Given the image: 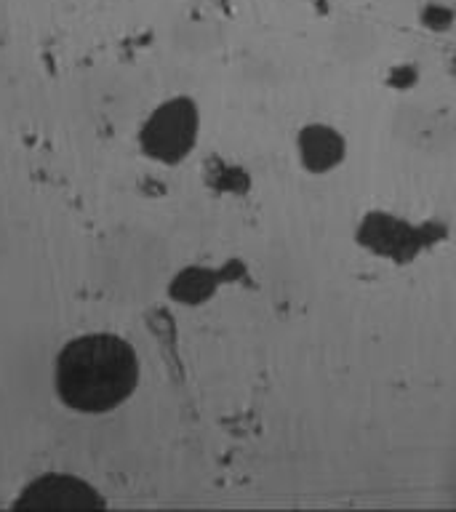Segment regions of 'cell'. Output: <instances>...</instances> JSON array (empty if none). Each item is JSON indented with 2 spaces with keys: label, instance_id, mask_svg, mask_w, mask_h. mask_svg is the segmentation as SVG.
Returning a JSON list of instances; mask_svg holds the SVG:
<instances>
[{
  "label": "cell",
  "instance_id": "1",
  "mask_svg": "<svg viewBox=\"0 0 456 512\" xmlns=\"http://www.w3.org/2000/svg\"><path fill=\"white\" fill-rule=\"evenodd\" d=\"M139 363L131 344L112 334H88L56 358V392L83 414H102L134 392Z\"/></svg>",
  "mask_w": 456,
  "mask_h": 512
},
{
  "label": "cell",
  "instance_id": "2",
  "mask_svg": "<svg viewBox=\"0 0 456 512\" xmlns=\"http://www.w3.org/2000/svg\"><path fill=\"white\" fill-rule=\"evenodd\" d=\"M198 136V112L190 99H174L163 104L144 126L142 144L152 158L176 163L192 150Z\"/></svg>",
  "mask_w": 456,
  "mask_h": 512
},
{
  "label": "cell",
  "instance_id": "3",
  "mask_svg": "<svg viewBox=\"0 0 456 512\" xmlns=\"http://www.w3.org/2000/svg\"><path fill=\"white\" fill-rule=\"evenodd\" d=\"M99 507H104L102 499L86 483L67 475L35 480L16 502V510H99Z\"/></svg>",
  "mask_w": 456,
  "mask_h": 512
},
{
  "label": "cell",
  "instance_id": "4",
  "mask_svg": "<svg viewBox=\"0 0 456 512\" xmlns=\"http://www.w3.org/2000/svg\"><path fill=\"white\" fill-rule=\"evenodd\" d=\"M296 147H299L302 166L307 171H312V174H328V171H334L344 160V150H347L344 136L336 128L326 126V123L304 126L299 131Z\"/></svg>",
  "mask_w": 456,
  "mask_h": 512
},
{
  "label": "cell",
  "instance_id": "5",
  "mask_svg": "<svg viewBox=\"0 0 456 512\" xmlns=\"http://www.w3.org/2000/svg\"><path fill=\"white\" fill-rule=\"evenodd\" d=\"M451 8L440 6V3H430V6L424 8V22L427 27H446L451 22Z\"/></svg>",
  "mask_w": 456,
  "mask_h": 512
}]
</instances>
